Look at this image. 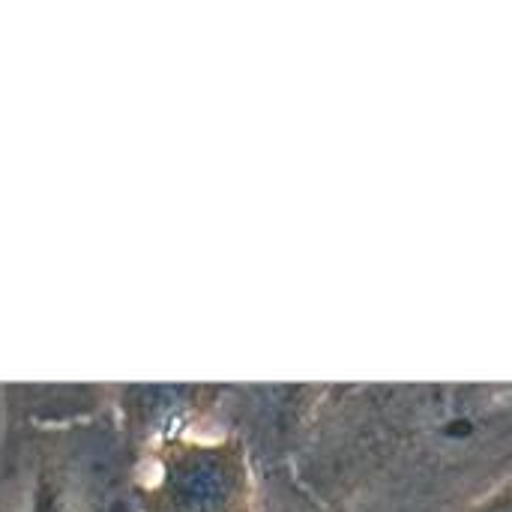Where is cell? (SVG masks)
<instances>
[{
  "label": "cell",
  "instance_id": "7a4b0ae2",
  "mask_svg": "<svg viewBox=\"0 0 512 512\" xmlns=\"http://www.w3.org/2000/svg\"><path fill=\"white\" fill-rule=\"evenodd\" d=\"M255 512H327L297 480L291 465H267L258 474Z\"/></svg>",
  "mask_w": 512,
  "mask_h": 512
},
{
  "label": "cell",
  "instance_id": "6da1fadb",
  "mask_svg": "<svg viewBox=\"0 0 512 512\" xmlns=\"http://www.w3.org/2000/svg\"><path fill=\"white\" fill-rule=\"evenodd\" d=\"M291 468L327 512H468L512 477V384H324Z\"/></svg>",
  "mask_w": 512,
  "mask_h": 512
},
{
  "label": "cell",
  "instance_id": "3957f363",
  "mask_svg": "<svg viewBox=\"0 0 512 512\" xmlns=\"http://www.w3.org/2000/svg\"><path fill=\"white\" fill-rule=\"evenodd\" d=\"M468 512H512V477L504 486H498L489 498H483L477 507H471Z\"/></svg>",
  "mask_w": 512,
  "mask_h": 512
}]
</instances>
